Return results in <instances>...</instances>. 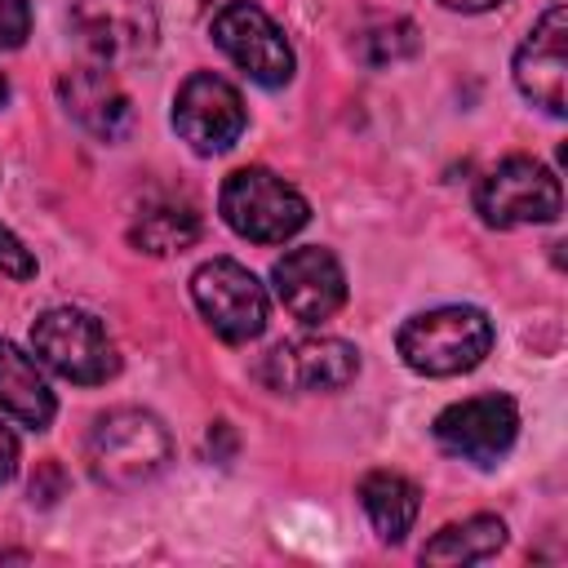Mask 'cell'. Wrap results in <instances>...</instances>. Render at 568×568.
<instances>
[{
  "mask_svg": "<svg viewBox=\"0 0 568 568\" xmlns=\"http://www.w3.org/2000/svg\"><path fill=\"white\" fill-rule=\"evenodd\" d=\"M515 435H519V408L506 395H475V399L448 404L435 417V444L479 466H493L497 457H506Z\"/></svg>",
  "mask_w": 568,
  "mask_h": 568,
  "instance_id": "ba28073f",
  "label": "cell"
},
{
  "mask_svg": "<svg viewBox=\"0 0 568 568\" xmlns=\"http://www.w3.org/2000/svg\"><path fill=\"white\" fill-rule=\"evenodd\" d=\"M13 470H18V439H13V430L0 422V484H9Z\"/></svg>",
  "mask_w": 568,
  "mask_h": 568,
  "instance_id": "44dd1931",
  "label": "cell"
},
{
  "mask_svg": "<svg viewBox=\"0 0 568 568\" xmlns=\"http://www.w3.org/2000/svg\"><path fill=\"white\" fill-rule=\"evenodd\" d=\"M71 31L98 58V67L133 62L151 44V13L138 0H75Z\"/></svg>",
  "mask_w": 568,
  "mask_h": 568,
  "instance_id": "4fadbf2b",
  "label": "cell"
},
{
  "mask_svg": "<svg viewBox=\"0 0 568 568\" xmlns=\"http://www.w3.org/2000/svg\"><path fill=\"white\" fill-rule=\"evenodd\" d=\"M53 408L58 404H53V390H49L40 364L0 337V413H9L13 422H22L31 430H44L53 422Z\"/></svg>",
  "mask_w": 568,
  "mask_h": 568,
  "instance_id": "9a60e30c",
  "label": "cell"
},
{
  "mask_svg": "<svg viewBox=\"0 0 568 568\" xmlns=\"http://www.w3.org/2000/svg\"><path fill=\"white\" fill-rule=\"evenodd\" d=\"M217 209L226 217V226L253 244H284L288 235H297L311 217L306 200L297 186H288L284 178L266 173V169H235L222 182Z\"/></svg>",
  "mask_w": 568,
  "mask_h": 568,
  "instance_id": "3957f363",
  "label": "cell"
},
{
  "mask_svg": "<svg viewBox=\"0 0 568 568\" xmlns=\"http://www.w3.org/2000/svg\"><path fill=\"white\" fill-rule=\"evenodd\" d=\"M0 275H9V280H31L36 275V257L22 248V240L13 235V231H4L0 226Z\"/></svg>",
  "mask_w": 568,
  "mask_h": 568,
  "instance_id": "ffe728a7",
  "label": "cell"
},
{
  "mask_svg": "<svg viewBox=\"0 0 568 568\" xmlns=\"http://www.w3.org/2000/svg\"><path fill=\"white\" fill-rule=\"evenodd\" d=\"M213 40L217 49L257 84L275 89L293 80V49L284 31L271 22V13L253 0H226L213 13Z\"/></svg>",
  "mask_w": 568,
  "mask_h": 568,
  "instance_id": "52a82bcc",
  "label": "cell"
},
{
  "mask_svg": "<svg viewBox=\"0 0 568 568\" xmlns=\"http://www.w3.org/2000/svg\"><path fill=\"white\" fill-rule=\"evenodd\" d=\"M58 93H62V106L93 133V138H124L129 129V93L115 84L111 67H80V71H67L58 80Z\"/></svg>",
  "mask_w": 568,
  "mask_h": 568,
  "instance_id": "5bb4252c",
  "label": "cell"
},
{
  "mask_svg": "<svg viewBox=\"0 0 568 568\" xmlns=\"http://www.w3.org/2000/svg\"><path fill=\"white\" fill-rule=\"evenodd\" d=\"M191 297L222 342H253L266 328V288L235 257H213L191 275Z\"/></svg>",
  "mask_w": 568,
  "mask_h": 568,
  "instance_id": "8992f818",
  "label": "cell"
},
{
  "mask_svg": "<svg viewBox=\"0 0 568 568\" xmlns=\"http://www.w3.org/2000/svg\"><path fill=\"white\" fill-rule=\"evenodd\" d=\"M564 75H568V9L550 4L515 53V84L550 115H564L568 111Z\"/></svg>",
  "mask_w": 568,
  "mask_h": 568,
  "instance_id": "7c38bea8",
  "label": "cell"
},
{
  "mask_svg": "<svg viewBox=\"0 0 568 568\" xmlns=\"http://www.w3.org/2000/svg\"><path fill=\"white\" fill-rule=\"evenodd\" d=\"M195 240H200V213H195L191 204H178V200L151 204V209L133 222V244L146 248V253H155V257L182 253V248L195 244Z\"/></svg>",
  "mask_w": 568,
  "mask_h": 568,
  "instance_id": "ac0fdd59",
  "label": "cell"
},
{
  "mask_svg": "<svg viewBox=\"0 0 568 568\" xmlns=\"http://www.w3.org/2000/svg\"><path fill=\"white\" fill-rule=\"evenodd\" d=\"M31 31V4L27 0H0V53L18 49Z\"/></svg>",
  "mask_w": 568,
  "mask_h": 568,
  "instance_id": "d6986e66",
  "label": "cell"
},
{
  "mask_svg": "<svg viewBox=\"0 0 568 568\" xmlns=\"http://www.w3.org/2000/svg\"><path fill=\"white\" fill-rule=\"evenodd\" d=\"M404 364L426 377H457L493 351V320L479 306H435L413 315L395 337Z\"/></svg>",
  "mask_w": 568,
  "mask_h": 568,
  "instance_id": "6da1fadb",
  "label": "cell"
},
{
  "mask_svg": "<svg viewBox=\"0 0 568 568\" xmlns=\"http://www.w3.org/2000/svg\"><path fill=\"white\" fill-rule=\"evenodd\" d=\"M506 541V524L497 515H475L466 524H448L439 528L426 546H422V559L426 564H475V559H488L497 555Z\"/></svg>",
  "mask_w": 568,
  "mask_h": 568,
  "instance_id": "e0dca14e",
  "label": "cell"
},
{
  "mask_svg": "<svg viewBox=\"0 0 568 568\" xmlns=\"http://www.w3.org/2000/svg\"><path fill=\"white\" fill-rule=\"evenodd\" d=\"M173 129L200 155H217L235 146V138L244 133V102L235 84L213 71H195L173 98Z\"/></svg>",
  "mask_w": 568,
  "mask_h": 568,
  "instance_id": "9c48e42d",
  "label": "cell"
},
{
  "mask_svg": "<svg viewBox=\"0 0 568 568\" xmlns=\"http://www.w3.org/2000/svg\"><path fill=\"white\" fill-rule=\"evenodd\" d=\"M439 4L462 9V13H479V9H493V4H501V0H439Z\"/></svg>",
  "mask_w": 568,
  "mask_h": 568,
  "instance_id": "7402d4cb",
  "label": "cell"
},
{
  "mask_svg": "<svg viewBox=\"0 0 568 568\" xmlns=\"http://www.w3.org/2000/svg\"><path fill=\"white\" fill-rule=\"evenodd\" d=\"M271 280H275V293L284 302V311L302 324H324L328 315L342 311L346 302V275H342V262L320 248V244H306V248H288L275 266H271Z\"/></svg>",
  "mask_w": 568,
  "mask_h": 568,
  "instance_id": "8fae6325",
  "label": "cell"
},
{
  "mask_svg": "<svg viewBox=\"0 0 568 568\" xmlns=\"http://www.w3.org/2000/svg\"><path fill=\"white\" fill-rule=\"evenodd\" d=\"M355 373H359V355L342 337H293L262 359V382L293 395L342 390L346 382H355Z\"/></svg>",
  "mask_w": 568,
  "mask_h": 568,
  "instance_id": "30bf717a",
  "label": "cell"
},
{
  "mask_svg": "<svg viewBox=\"0 0 568 568\" xmlns=\"http://www.w3.org/2000/svg\"><path fill=\"white\" fill-rule=\"evenodd\" d=\"M4 98H9V80L0 75V102H4Z\"/></svg>",
  "mask_w": 568,
  "mask_h": 568,
  "instance_id": "603a6c76",
  "label": "cell"
},
{
  "mask_svg": "<svg viewBox=\"0 0 568 568\" xmlns=\"http://www.w3.org/2000/svg\"><path fill=\"white\" fill-rule=\"evenodd\" d=\"M169 453H173L169 430L160 426V417H151L142 408L102 413L84 439V462H89L93 479L106 488H138V484L155 479L164 470Z\"/></svg>",
  "mask_w": 568,
  "mask_h": 568,
  "instance_id": "7a4b0ae2",
  "label": "cell"
},
{
  "mask_svg": "<svg viewBox=\"0 0 568 568\" xmlns=\"http://www.w3.org/2000/svg\"><path fill=\"white\" fill-rule=\"evenodd\" d=\"M31 346L58 377L80 382V386H98V382L115 377V368H120V355H115L106 328L75 306L44 311L31 324Z\"/></svg>",
  "mask_w": 568,
  "mask_h": 568,
  "instance_id": "277c9868",
  "label": "cell"
},
{
  "mask_svg": "<svg viewBox=\"0 0 568 568\" xmlns=\"http://www.w3.org/2000/svg\"><path fill=\"white\" fill-rule=\"evenodd\" d=\"M359 501L382 541H404V532L417 519V488L395 470H368L359 479Z\"/></svg>",
  "mask_w": 568,
  "mask_h": 568,
  "instance_id": "2e32d148",
  "label": "cell"
},
{
  "mask_svg": "<svg viewBox=\"0 0 568 568\" xmlns=\"http://www.w3.org/2000/svg\"><path fill=\"white\" fill-rule=\"evenodd\" d=\"M475 209L488 226H528V222H555L564 209L559 178L528 155H510L493 164L475 186Z\"/></svg>",
  "mask_w": 568,
  "mask_h": 568,
  "instance_id": "5b68a950",
  "label": "cell"
}]
</instances>
